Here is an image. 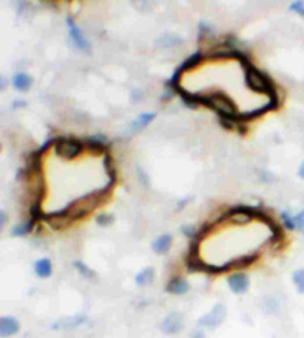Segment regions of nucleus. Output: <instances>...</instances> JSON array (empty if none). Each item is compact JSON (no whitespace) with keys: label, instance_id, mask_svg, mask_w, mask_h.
<instances>
[{"label":"nucleus","instance_id":"obj_1","mask_svg":"<svg viewBox=\"0 0 304 338\" xmlns=\"http://www.w3.org/2000/svg\"><path fill=\"white\" fill-rule=\"evenodd\" d=\"M243 76H245V84L251 91L267 96L268 101L279 106V96L274 88V84L264 72L258 70L254 64H251L249 67L243 69Z\"/></svg>","mask_w":304,"mask_h":338},{"label":"nucleus","instance_id":"obj_2","mask_svg":"<svg viewBox=\"0 0 304 338\" xmlns=\"http://www.w3.org/2000/svg\"><path fill=\"white\" fill-rule=\"evenodd\" d=\"M202 104L209 107L211 110H214L218 116L231 119L234 124L237 122V118L240 115V112L237 110L233 98L228 94H226V93H223L220 90H217L214 93H209V94H203Z\"/></svg>","mask_w":304,"mask_h":338},{"label":"nucleus","instance_id":"obj_3","mask_svg":"<svg viewBox=\"0 0 304 338\" xmlns=\"http://www.w3.org/2000/svg\"><path fill=\"white\" fill-rule=\"evenodd\" d=\"M83 142L75 137H57L55 143H54V150L55 153L66 159V161H72L75 158H77L82 150H83Z\"/></svg>","mask_w":304,"mask_h":338},{"label":"nucleus","instance_id":"obj_4","mask_svg":"<svg viewBox=\"0 0 304 338\" xmlns=\"http://www.w3.org/2000/svg\"><path fill=\"white\" fill-rule=\"evenodd\" d=\"M226 314H227V310L226 307L218 302L215 304L209 313H206L205 316H202L199 320H197V325L199 326H203V328H208V329H212V328H217L223 323V320L226 319Z\"/></svg>","mask_w":304,"mask_h":338},{"label":"nucleus","instance_id":"obj_5","mask_svg":"<svg viewBox=\"0 0 304 338\" xmlns=\"http://www.w3.org/2000/svg\"><path fill=\"white\" fill-rule=\"evenodd\" d=\"M67 27H69V36L73 42V45L83 51V52H91V44L88 42V39L85 38V35L82 33V30L77 27V24L73 21L72 17H67Z\"/></svg>","mask_w":304,"mask_h":338},{"label":"nucleus","instance_id":"obj_6","mask_svg":"<svg viewBox=\"0 0 304 338\" xmlns=\"http://www.w3.org/2000/svg\"><path fill=\"white\" fill-rule=\"evenodd\" d=\"M184 328V319L180 313L177 311H172L169 313L160 323V331L163 334H168V335H172V334H178L181 332Z\"/></svg>","mask_w":304,"mask_h":338},{"label":"nucleus","instance_id":"obj_7","mask_svg":"<svg viewBox=\"0 0 304 338\" xmlns=\"http://www.w3.org/2000/svg\"><path fill=\"white\" fill-rule=\"evenodd\" d=\"M86 322V316L85 314H76V316H67V317H61L58 320H55L51 328L55 331H69V329H75L79 325Z\"/></svg>","mask_w":304,"mask_h":338},{"label":"nucleus","instance_id":"obj_8","mask_svg":"<svg viewBox=\"0 0 304 338\" xmlns=\"http://www.w3.org/2000/svg\"><path fill=\"white\" fill-rule=\"evenodd\" d=\"M83 145L92 152V153H107L109 152V142H107V137L103 136V134H97V136H91V137H86L83 140Z\"/></svg>","mask_w":304,"mask_h":338},{"label":"nucleus","instance_id":"obj_9","mask_svg":"<svg viewBox=\"0 0 304 338\" xmlns=\"http://www.w3.org/2000/svg\"><path fill=\"white\" fill-rule=\"evenodd\" d=\"M175 94H178L181 97V100L184 101V104L187 107H190V109H196L203 101V94H200V93H190L186 88H183L181 85H178L175 88Z\"/></svg>","mask_w":304,"mask_h":338},{"label":"nucleus","instance_id":"obj_10","mask_svg":"<svg viewBox=\"0 0 304 338\" xmlns=\"http://www.w3.org/2000/svg\"><path fill=\"white\" fill-rule=\"evenodd\" d=\"M227 285L233 293H245L249 286V279L243 273H236L227 279Z\"/></svg>","mask_w":304,"mask_h":338},{"label":"nucleus","instance_id":"obj_11","mask_svg":"<svg viewBox=\"0 0 304 338\" xmlns=\"http://www.w3.org/2000/svg\"><path fill=\"white\" fill-rule=\"evenodd\" d=\"M20 331V322L12 316H3L0 319V335L11 337Z\"/></svg>","mask_w":304,"mask_h":338},{"label":"nucleus","instance_id":"obj_12","mask_svg":"<svg viewBox=\"0 0 304 338\" xmlns=\"http://www.w3.org/2000/svg\"><path fill=\"white\" fill-rule=\"evenodd\" d=\"M258 258V252H252V253H246V255H242L239 258H233L230 259L227 264L228 270H234V268H245L248 265H251L255 259Z\"/></svg>","mask_w":304,"mask_h":338},{"label":"nucleus","instance_id":"obj_13","mask_svg":"<svg viewBox=\"0 0 304 338\" xmlns=\"http://www.w3.org/2000/svg\"><path fill=\"white\" fill-rule=\"evenodd\" d=\"M33 85V78L24 72L15 73L12 76V87L18 91H29Z\"/></svg>","mask_w":304,"mask_h":338},{"label":"nucleus","instance_id":"obj_14","mask_svg":"<svg viewBox=\"0 0 304 338\" xmlns=\"http://www.w3.org/2000/svg\"><path fill=\"white\" fill-rule=\"evenodd\" d=\"M171 246H172V236L171 234H162L152 243V249L159 255L169 252Z\"/></svg>","mask_w":304,"mask_h":338},{"label":"nucleus","instance_id":"obj_15","mask_svg":"<svg viewBox=\"0 0 304 338\" xmlns=\"http://www.w3.org/2000/svg\"><path fill=\"white\" fill-rule=\"evenodd\" d=\"M189 289H190V285L183 277H174L166 286V290L174 295H184Z\"/></svg>","mask_w":304,"mask_h":338},{"label":"nucleus","instance_id":"obj_16","mask_svg":"<svg viewBox=\"0 0 304 338\" xmlns=\"http://www.w3.org/2000/svg\"><path fill=\"white\" fill-rule=\"evenodd\" d=\"M35 273L40 279H46L52 274V262L49 258H40L35 262Z\"/></svg>","mask_w":304,"mask_h":338},{"label":"nucleus","instance_id":"obj_17","mask_svg":"<svg viewBox=\"0 0 304 338\" xmlns=\"http://www.w3.org/2000/svg\"><path fill=\"white\" fill-rule=\"evenodd\" d=\"M181 44H183V39L180 36H177V35H172V33L162 35L156 41L157 48H172V47H177V45H181Z\"/></svg>","mask_w":304,"mask_h":338},{"label":"nucleus","instance_id":"obj_18","mask_svg":"<svg viewBox=\"0 0 304 338\" xmlns=\"http://www.w3.org/2000/svg\"><path fill=\"white\" fill-rule=\"evenodd\" d=\"M156 118V113H153V112H149V113H141L134 122H132V125H131V130L134 131V133H137V131H141L143 128H146L153 119Z\"/></svg>","mask_w":304,"mask_h":338},{"label":"nucleus","instance_id":"obj_19","mask_svg":"<svg viewBox=\"0 0 304 338\" xmlns=\"http://www.w3.org/2000/svg\"><path fill=\"white\" fill-rule=\"evenodd\" d=\"M35 224H36V222H35L33 219H29V221H26V222H21V224L12 227L11 234H12L14 237H24V236H27V234H30V233L33 231Z\"/></svg>","mask_w":304,"mask_h":338},{"label":"nucleus","instance_id":"obj_20","mask_svg":"<svg viewBox=\"0 0 304 338\" xmlns=\"http://www.w3.org/2000/svg\"><path fill=\"white\" fill-rule=\"evenodd\" d=\"M153 277H154V270L152 267H146L140 273H137V276H135V285L137 286H147V285L152 283Z\"/></svg>","mask_w":304,"mask_h":338},{"label":"nucleus","instance_id":"obj_21","mask_svg":"<svg viewBox=\"0 0 304 338\" xmlns=\"http://www.w3.org/2000/svg\"><path fill=\"white\" fill-rule=\"evenodd\" d=\"M292 282L300 293H304V268H298L292 273Z\"/></svg>","mask_w":304,"mask_h":338},{"label":"nucleus","instance_id":"obj_22","mask_svg":"<svg viewBox=\"0 0 304 338\" xmlns=\"http://www.w3.org/2000/svg\"><path fill=\"white\" fill-rule=\"evenodd\" d=\"M197 29H199V41L200 39H205V38H212L214 36V29L206 21H200L199 26H197Z\"/></svg>","mask_w":304,"mask_h":338},{"label":"nucleus","instance_id":"obj_23","mask_svg":"<svg viewBox=\"0 0 304 338\" xmlns=\"http://www.w3.org/2000/svg\"><path fill=\"white\" fill-rule=\"evenodd\" d=\"M75 268L83 276V277H86V279H89V280H92V279H95V273H94V270H91L86 264H83V262H80V261H76L75 262Z\"/></svg>","mask_w":304,"mask_h":338},{"label":"nucleus","instance_id":"obj_24","mask_svg":"<svg viewBox=\"0 0 304 338\" xmlns=\"http://www.w3.org/2000/svg\"><path fill=\"white\" fill-rule=\"evenodd\" d=\"M95 222H97L100 227H110V225L114 222V216H113L112 213L103 212V213L97 215V218H95Z\"/></svg>","mask_w":304,"mask_h":338},{"label":"nucleus","instance_id":"obj_25","mask_svg":"<svg viewBox=\"0 0 304 338\" xmlns=\"http://www.w3.org/2000/svg\"><path fill=\"white\" fill-rule=\"evenodd\" d=\"M280 219H282V224L286 230H295V219L294 216L289 215V212H282L280 213Z\"/></svg>","mask_w":304,"mask_h":338},{"label":"nucleus","instance_id":"obj_26","mask_svg":"<svg viewBox=\"0 0 304 338\" xmlns=\"http://www.w3.org/2000/svg\"><path fill=\"white\" fill-rule=\"evenodd\" d=\"M181 233H183L186 237H189V239L191 240V239H194V237H196L197 230H196L193 225H183V227H181Z\"/></svg>","mask_w":304,"mask_h":338},{"label":"nucleus","instance_id":"obj_27","mask_svg":"<svg viewBox=\"0 0 304 338\" xmlns=\"http://www.w3.org/2000/svg\"><path fill=\"white\" fill-rule=\"evenodd\" d=\"M294 219H295V228L300 230V231L304 234V210L298 212V213L294 216Z\"/></svg>","mask_w":304,"mask_h":338},{"label":"nucleus","instance_id":"obj_28","mask_svg":"<svg viewBox=\"0 0 304 338\" xmlns=\"http://www.w3.org/2000/svg\"><path fill=\"white\" fill-rule=\"evenodd\" d=\"M289 9H291L292 12H297L300 17L304 18V2H292V3L289 5Z\"/></svg>","mask_w":304,"mask_h":338},{"label":"nucleus","instance_id":"obj_29","mask_svg":"<svg viewBox=\"0 0 304 338\" xmlns=\"http://www.w3.org/2000/svg\"><path fill=\"white\" fill-rule=\"evenodd\" d=\"M218 124H220L223 128H226V130H234V122H233L231 119H228V118H221V116H218Z\"/></svg>","mask_w":304,"mask_h":338},{"label":"nucleus","instance_id":"obj_30","mask_svg":"<svg viewBox=\"0 0 304 338\" xmlns=\"http://www.w3.org/2000/svg\"><path fill=\"white\" fill-rule=\"evenodd\" d=\"M141 98H143V91H141V90L135 88V90H132V91H131V100H132L134 103L140 101Z\"/></svg>","mask_w":304,"mask_h":338},{"label":"nucleus","instance_id":"obj_31","mask_svg":"<svg viewBox=\"0 0 304 338\" xmlns=\"http://www.w3.org/2000/svg\"><path fill=\"white\" fill-rule=\"evenodd\" d=\"M234 130H236L237 134H240V136H245V134L248 133V128L245 127V122H236V124H234Z\"/></svg>","mask_w":304,"mask_h":338},{"label":"nucleus","instance_id":"obj_32","mask_svg":"<svg viewBox=\"0 0 304 338\" xmlns=\"http://www.w3.org/2000/svg\"><path fill=\"white\" fill-rule=\"evenodd\" d=\"M174 94H175V91L166 87V90H165V93L162 94V97H160V98H162V101H169V100L174 97Z\"/></svg>","mask_w":304,"mask_h":338},{"label":"nucleus","instance_id":"obj_33","mask_svg":"<svg viewBox=\"0 0 304 338\" xmlns=\"http://www.w3.org/2000/svg\"><path fill=\"white\" fill-rule=\"evenodd\" d=\"M191 338H205V334L202 329H196L193 334H191Z\"/></svg>","mask_w":304,"mask_h":338},{"label":"nucleus","instance_id":"obj_34","mask_svg":"<svg viewBox=\"0 0 304 338\" xmlns=\"http://www.w3.org/2000/svg\"><path fill=\"white\" fill-rule=\"evenodd\" d=\"M27 106V101H23V100H17L14 104H12V109H17V107H26Z\"/></svg>","mask_w":304,"mask_h":338},{"label":"nucleus","instance_id":"obj_35","mask_svg":"<svg viewBox=\"0 0 304 338\" xmlns=\"http://www.w3.org/2000/svg\"><path fill=\"white\" fill-rule=\"evenodd\" d=\"M298 176L304 181V161L300 164V167H298Z\"/></svg>","mask_w":304,"mask_h":338},{"label":"nucleus","instance_id":"obj_36","mask_svg":"<svg viewBox=\"0 0 304 338\" xmlns=\"http://www.w3.org/2000/svg\"><path fill=\"white\" fill-rule=\"evenodd\" d=\"M190 201H191V198H184V200H181V201L177 204V206H178V210H180V209H183V207H184L187 203H190Z\"/></svg>","mask_w":304,"mask_h":338},{"label":"nucleus","instance_id":"obj_37","mask_svg":"<svg viewBox=\"0 0 304 338\" xmlns=\"http://www.w3.org/2000/svg\"><path fill=\"white\" fill-rule=\"evenodd\" d=\"M0 218H2V227L6 224V212L5 210H0Z\"/></svg>","mask_w":304,"mask_h":338}]
</instances>
